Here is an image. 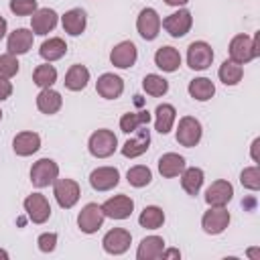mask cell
Returning <instances> with one entry per match:
<instances>
[{"label": "cell", "mask_w": 260, "mask_h": 260, "mask_svg": "<svg viewBox=\"0 0 260 260\" xmlns=\"http://www.w3.org/2000/svg\"><path fill=\"white\" fill-rule=\"evenodd\" d=\"M260 32H256L252 39L248 35H236L230 43V59L234 63H250L252 59H256L260 55Z\"/></svg>", "instance_id": "1"}, {"label": "cell", "mask_w": 260, "mask_h": 260, "mask_svg": "<svg viewBox=\"0 0 260 260\" xmlns=\"http://www.w3.org/2000/svg\"><path fill=\"white\" fill-rule=\"evenodd\" d=\"M89 152L95 156V158H108L110 154H114L116 146H118V138L112 130H95L91 136H89Z\"/></svg>", "instance_id": "2"}, {"label": "cell", "mask_w": 260, "mask_h": 260, "mask_svg": "<svg viewBox=\"0 0 260 260\" xmlns=\"http://www.w3.org/2000/svg\"><path fill=\"white\" fill-rule=\"evenodd\" d=\"M59 177V167L55 160L51 158H41L32 165L30 169V181L35 187L43 189V187H49L51 183H55V179Z\"/></svg>", "instance_id": "3"}, {"label": "cell", "mask_w": 260, "mask_h": 260, "mask_svg": "<svg viewBox=\"0 0 260 260\" xmlns=\"http://www.w3.org/2000/svg\"><path fill=\"white\" fill-rule=\"evenodd\" d=\"M213 61V49L205 41H195L187 49V65L195 71H203Z\"/></svg>", "instance_id": "4"}, {"label": "cell", "mask_w": 260, "mask_h": 260, "mask_svg": "<svg viewBox=\"0 0 260 260\" xmlns=\"http://www.w3.org/2000/svg\"><path fill=\"white\" fill-rule=\"evenodd\" d=\"M201 134H203V130H201V122H199L197 118L185 116V118L179 120L177 142H179L181 146H187V148L195 146V144L201 140Z\"/></svg>", "instance_id": "5"}, {"label": "cell", "mask_w": 260, "mask_h": 260, "mask_svg": "<svg viewBox=\"0 0 260 260\" xmlns=\"http://www.w3.org/2000/svg\"><path fill=\"white\" fill-rule=\"evenodd\" d=\"M53 195L57 199V203L63 207V209H71L81 191H79V185L73 181V179H55V187H53Z\"/></svg>", "instance_id": "6"}, {"label": "cell", "mask_w": 260, "mask_h": 260, "mask_svg": "<svg viewBox=\"0 0 260 260\" xmlns=\"http://www.w3.org/2000/svg\"><path fill=\"white\" fill-rule=\"evenodd\" d=\"M24 211L32 223H45L51 217V205L41 193H32L24 199Z\"/></svg>", "instance_id": "7"}, {"label": "cell", "mask_w": 260, "mask_h": 260, "mask_svg": "<svg viewBox=\"0 0 260 260\" xmlns=\"http://www.w3.org/2000/svg\"><path fill=\"white\" fill-rule=\"evenodd\" d=\"M104 211H102V205H98V203H87L81 211H79V215H77V225H79V230L83 232V234H93V232H98L100 228H102V223H104Z\"/></svg>", "instance_id": "8"}, {"label": "cell", "mask_w": 260, "mask_h": 260, "mask_svg": "<svg viewBox=\"0 0 260 260\" xmlns=\"http://www.w3.org/2000/svg\"><path fill=\"white\" fill-rule=\"evenodd\" d=\"M130 242H132V234H130L128 230H124V228H114V230H110V232L104 236L102 246H104V250H106L108 254L118 256V254H124V252L130 248Z\"/></svg>", "instance_id": "9"}, {"label": "cell", "mask_w": 260, "mask_h": 260, "mask_svg": "<svg viewBox=\"0 0 260 260\" xmlns=\"http://www.w3.org/2000/svg\"><path fill=\"white\" fill-rule=\"evenodd\" d=\"M191 24H193V16H191V12L189 10H177V12H173V14H169L165 20H162V26H165V30L171 35V37H175V39H179V37H185L189 30H191Z\"/></svg>", "instance_id": "10"}, {"label": "cell", "mask_w": 260, "mask_h": 260, "mask_svg": "<svg viewBox=\"0 0 260 260\" xmlns=\"http://www.w3.org/2000/svg\"><path fill=\"white\" fill-rule=\"evenodd\" d=\"M201 225L205 230V234H221L228 225H230V211L225 207H209L205 213H203V219H201Z\"/></svg>", "instance_id": "11"}, {"label": "cell", "mask_w": 260, "mask_h": 260, "mask_svg": "<svg viewBox=\"0 0 260 260\" xmlns=\"http://www.w3.org/2000/svg\"><path fill=\"white\" fill-rule=\"evenodd\" d=\"M136 28H138V35L144 41H154L156 35H158V30H160V16L156 14V10L154 8H144L138 14Z\"/></svg>", "instance_id": "12"}, {"label": "cell", "mask_w": 260, "mask_h": 260, "mask_svg": "<svg viewBox=\"0 0 260 260\" xmlns=\"http://www.w3.org/2000/svg\"><path fill=\"white\" fill-rule=\"evenodd\" d=\"M148 144H150V132H148L146 126H140V128L134 130V136L124 142L122 154L126 158H136V156H140L148 150Z\"/></svg>", "instance_id": "13"}, {"label": "cell", "mask_w": 260, "mask_h": 260, "mask_svg": "<svg viewBox=\"0 0 260 260\" xmlns=\"http://www.w3.org/2000/svg\"><path fill=\"white\" fill-rule=\"evenodd\" d=\"M234 197V187L230 181H213L205 191V201L213 207H225Z\"/></svg>", "instance_id": "14"}, {"label": "cell", "mask_w": 260, "mask_h": 260, "mask_svg": "<svg viewBox=\"0 0 260 260\" xmlns=\"http://www.w3.org/2000/svg\"><path fill=\"white\" fill-rule=\"evenodd\" d=\"M136 57H138V51H136V45L132 41H122L118 43L112 53H110V61L114 67L118 69H128L136 63Z\"/></svg>", "instance_id": "15"}, {"label": "cell", "mask_w": 260, "mask_h": 260, "mask_svg": "<svg viewBox=\"0 0 260 260\" xmlns=\"http://www.w3.org/2000/svg\"><path fill=\"white\" fill-rule=\"evenodd\" d=\"M118 183H120V171L116 167H100L89 175V185L95 191H110Z\"/></svg>", "instance_id": "16"}, {"label": "cell", "mask_w": 260, "mask_h": 260, "mask_svg": "<svg viewBox=\"0 0 260 260\" xmlns=\"http://www.w3.org/2000/svg\"><path fill=\"white\" fill-rule=\"evenodd\" d=\"M132 209H134V201L128 195H114L112 199H108L102 205L104 215L112 217V219H126V217H130Z\"/></svg>", "instance_id": "17"}, {"label": "cell", "mask_w": 260, "mask_h": 260, "mask_svg": "<svg viewBox=\"0 0 260 260\" xmlns=\"http://www.w3.org/2000/svg\"><path fill=\"white\" fill-rule=\"evenodd\" d=\"M95 91L106 100H116L124 91V81H122V77H118L114 73H104L95 81Z\"/></svg>", "instance_id": "18"}, {"label": "cell", "mask_w": 260, "mask_h": 260, "mask_svg": "<svg viewBox=\"0 0 260 260\" xmlns=\"http://www.w3.org/2000/svg\"><path fill=\"white\" fill-rule=\"evenodd\" d=\"M57 24V12L51 8H37L30 16V30L35 35H47Z\"/></svg>", "instance_id": "19"}, {"label": "cell", "mask_w": 260, "mask_h": 260, "mask_svg": "<svg viewBox=\"0 0 260 260\" xmlns=\"http://www.w3.org/2000/svg\"><path fill=\"white\" fill-rule=\"evenodd\" d=\"M32 30H28V28H16V30H12L10 32V37H8V43H6V49H8V53H12V55H24V53H28V49L32 47Z\"/></svg>", "instance_id": "20"}, {"label": "cell", "mask_w": 260, "mask_h": 260, "mask_svg": "<svg viewBox=\"0 0 260 260\" xmlns=\"http://www.w3.org/2000/svg\"><path fill=\"white\" fill-rule=\"evenodd\" d=\"M12 148L18 156H30L41 148V136L37 132H20L14 136Z\"/></svg>", "instance_id": "21"}, {"label": "cell", "mask_w": 260, "mask_h": 260, "mask_svg": "<svg viewBox=\"0 0 260 260\" xmlns=\"http://www.w3.org/2000/svg\"><path fill=\"white\" fill-rule=\"evenodd\" d=\"M61 24H63V30L71 37H79L83 30H85V24H87V16L81 8H71L63 14L61 18Z\"/></svg>", "instance_id": "22"}, {"label": "cell", "mask_w": 260, "mask_h": 260, "mask_svg": "<svg viewBox=\"0 0 260 260\" xmlns=\"http://www.w3.org/2000/svg\"><path fill=\"white\" fill-rule=\"evenodd\" d=\"M165 252V240L158 236H148L138 244L136 258L138 260H156Z\"/></svg>", "instance_id": "23"}, {"label": "cell", "mask_w": 260, "mask_h": 260, "mask_svg": "<svg viewBox=\"0 0 260 260\" xmlns=\"http://www.w3.org/2000/svg\"><path fill=\"white\" fill-rule=\"evenodd\" d=\"M61 104H63V98H61V93L55 91L53 87H43L41 93L37 95V108H39L43 114H47V116L57 114V112L61 110Z\"/></svg>", "instance_id": "24"}, {"label": "cell", "mask_w": 260, "mask_h": 260, "mask_svg": "<svg viewBox=\"0 0 260 260\" xmlns=\"http://www.w3.org/2000/svg\"><path fill=\"white\" fill-rule=\"evenodd\" d=\"M154 63H156L158 69H162L167 73H173L181 65V55H179V51L175 47H160L154 53Z\"/></svg>", "instance_id": "25"}, {"label": "cell", "mask_w": 260, "mask_h": 260, "mask_svg": "<svg viewBox=\"0 0 260 260\" xmlns=\"http://www.w3.org/2000/svg\"><path fill=\"white\" fill-rule=\"evenodd\" d=\"M183 171H185V158H183L181 154H177V152H167V154H162V156L158 158V173H160L162 177L171 179V177L181 175Z\"/></svg>", "instance_id": "26"}, {"label": "cell", "mask_w": 260, "mask_h": 260, "mask_svg": "<svg viewBox=\"0 0 260 260\" xmlns=\"http://www.w3.org/2000/svg\"><path fill=\"white\" fill-rule=\"evenodd\" d=\"M89 81V71L85 65H71L69 71L65 73V87L71 91H81Z\"/></svg>", "instance_id": "27"}, {"label": "cell", "mask_w": 260, "mask_h": 260, "mask_svg": "<svg viewBox=\"0 0 260 260\" xmlns=\"http://www.w3.org/2000/svg\"><path fill=\"white\" fill-rule=\"evenodd\" d=\"M213 93H215V85H213L211 79H207V77L191 79V83H189V95H191L193 100H197V102H207V100L213 98Z\"/></svg>", "instance_id": "28"}, {"label": "cell", "mask_w": 260, "mask_h": 260, "mask_svg": "<svg viewBox=\"0 0 260 260\" xmlns=\"http://www.w3.org/2000/svg\"><path fill=\"white\" fill-rule=\"evenodd\" d=\"M39 53H41V57H43L47 63H51V61L61 59V57L67 53V45H65V41H63V39L53 37V39H47V41L41 45Z\"/></svg>", "instance_id": "29"}, {"label": "cell", "mask_w": 260, "mask_h": 260, "mask_svg": "<svg viewBox=\"0 0 260 260\" xmlns=\"http://www.w3.org/2000/svg\"><path fill=\"white\" fill-rule=\"evenodd\" d=\"M154 116H156V118H154V128H156L160 134L171 132L173 122H175V116H177L175 108H173L171 104H160V106H156Z\"/></svg>", "instance_id": "30"}, {"label": "cell", "mask_w": 260, "mask_h": 260, "mask_svg": "<svg viewBox=\"0 0 260 260\" xmlns=\"http://www.w3.org/2000/svg\"><path fill=\"white\" fill-rule=\"evenodd\" d=\"M148 122H150V112H148V110L128 112V114H124V116L120 118V130L126 132V134H130V132H134L136 128L146 126Z\"/></svg>", "instance_id": "31"}, {"label": "cell", "mask_w": 260, "mask_h": 260, "mask_svg": "<svg viewBox=\"0 0 260 260\" xmlns=\"http://www.w3.org/2000/svg\"><path fill=\"white\" fill-rule=\"evenodd\" d=\"M203 185V171L197 169V167H191V169H185L181 173V187L189 193V195H197L199 189Z\"/></svg>", "instance_id": "32"}, {"label": "cell", "mask_w": 260, "mask_h": 260, "mask_svg": "<svg viewBox=\"0 0 260 260\" xmlns=\"http://www.w3.org/2000/svg\"><path fill=\"white\" fill-rule=\"evenodd\" d=\"M138 223L146 230H158L165 223V211L156 205H148V207L142 209V213L138 217Z\"/></svg>", "instance_id": "33"}, {"label": "cell", "mask_w": 260, "mask_h": 260, "mask_svg": "<svg viewBox=\"0 0 260 260\" xmlns=\"http://www.w3.org/2000/svg\"><path fill=\"white\" fill-rule=\"evenodd\" d=\"M217 75H219V79H221L225 85H236V83H240V79H242V75H244V69H242L240 63H234L232 59H228V61H223V63L219 65Z\"/></svg>", "instance_id": "34"}, {"label": "cell", "mask_w": 260, "mask_h": 260, "mask_svg": "<svg viewBox=\"0 0 260 260\" xmlns=\"http://www.w3.org/2000/svg\"><path fill=\"white\" fill-rule=\"evenodd\" d=\"M142 87L148 95L152 98H158V95H165L169 91V81L156 73H148L144 79H142Z\"/></svg>", "instance_id": "35"}, {"label": "cell", "mask_w": 260, "mask_h": 260, "mask_svg": "<svg viewBox=\"0 0 260 260\" xmlns=\"http://www.w3.org/2000/svg\"><path fill=\"white\" fill-rule=\"evenodd\" d=\"M32 81L39 85V87H51L55 81H57V69L49 63L45 65H39L35 71H32Z\"/></svg>", "instance_id": "36"}, {"label": "cell", "mask_w": 260, "mask_h": 260, "mask_svg": "<svg viewBox=\"0 0 260 260\" xmlns=\"http://www.w3.org/2000/svg\"><path fill=\"white\" fill-rule=\"evenodd\" d=\"M126 179H128V183H130L132 187H146V185L150 183V179H152V173H150L148 167H144V165H136V167L128 169Z\"/></svg>", "instance_id": "37"}, {"label": "cell", "mask_w": 260, "mask_h": 260, "mask_svg": "<svg viewBox=\"0 0 260 260\" xmlns=\"http://www.w3.org/2000/svg\"><path fill=\"white\" fill-rule=\"evenodd\" d=\"M18 73V61L12 53H4L0 55V77L2 79H10Z\"/></svg>", "instance_id": "38"}, {"label": "cell", "mask_w": 260, "mask_h": 260, "mask_svg": "<svg viewBox=\"0 0 260 260\" xmlns=\"http://www.w3.org/2000/svg\"><path fill=\"white\" fill-rule=\"evenodd\" d=\"M240 181H242V185H244L246 189L258 191V189H260V171H258V167H248V169H244L242 175H240Z\"/></svg>", "instance_id": "39"}, {"label": "cell", "mask_w": 260, "mask_h": 260, "mask_svg": "<svg viewBox=\"0 0 260 260\" xmlns=\"http://www.w3.org/2000/svg\"><path fill=\"white\" fill-rule=\"evenodd\" d=\"M10 10L16 16H28L37 10V0H10Z\"/></svg>", "instance_id": "40"}, {"label": "cell", "mask_w": 260, "mask_h": 260, "mask_svg": "<svg viewBox=\"0 0 260 260\" xmlns=\"http://www.w3.org/2000/svg\"><path fill=\"white\" fill-rule=\"evenodd\" d=\"M37 244H39V250H41V252L49 254V252H53L55 246H57V234H53V232H49V234H41L39 240H37Z\"/></svg>", "instance_id": "41"}, {"label": "cell", "mask_w": 260, "mask_h": 260, "mask_svg": "<svg viewBox=\"0 0 260 260\" xmlns=\"http://www.w3.org/2000/svg\"><path fill=\"white\" fill-rule=\"evenodd\" d=\"M10 93H12V83L8 79H2L0 77V102L6 100V98H10Z\"/></svg>", "instance_id": "42"}, {"label": "cell", "mask_w": 260, "mask_h": 260, "mask_svg": "<svg viewBox=\"0 0 260 260\" xmlns=\"http://www.w3.org/2000/svg\"><path fill=\"white\" fill-rule=\"evenodd\" d=\"M189 0H165V4H169V6H185Z\"/></svg>", "instance_id": "43"}, {"label": "cell", "mask_w": 260, "mask_h": 260, "mask_svg": "<svg viewBox=\"0 0 260 260\" xmlns=\"http://www.w3.org/2000/svg\"><path fill=\"white\" fill-rule=\"evenodd\" d=\"M258 144H260V140L256 138V140L252 142V158H254L256 162H258V152H256V148H258Z\"/></svg>", "instance_id": "44"}, {"label": "cell", "mask_w": 260, "mask_h": 260, "mask_svg": "<svg viewBox=\"0 0 260 260\" xmlns=\"http://www.w3.org/2000/svg\"><path fill=\"white\" fill-rule=\"evenodd\" d=\"M4 35H6V20L0 16V41L4 39Z\"/></svg>", "instance_id": "45"}, {"label": "cell", "mask_w": 260, "mask_h": 260, "mask_svg": "<svg viewBox=\"0 0 260 260\" xmlns=\"http://www.w3.org/2000/svg\"><path fill=\"white\" fill-rule=\"evenodd\" d=\"M0 258H4V260H6V258H8V254H6L4 250H0Z\"/></svg>", "instance_id": "46"}, {"label": "cell", "mask_w": 260, "mask_h": 260, "mask_svg": "<svg viewBox=\"0 0 260 260\" xmlns=\"http://www.w3.org/2000/svg\"><path fill=\"white\" fill-rule=\"evenodd\" d=\"M0 120H2V112H0Z\"/></svg>", "instance_id": "47"}]
</instances>
